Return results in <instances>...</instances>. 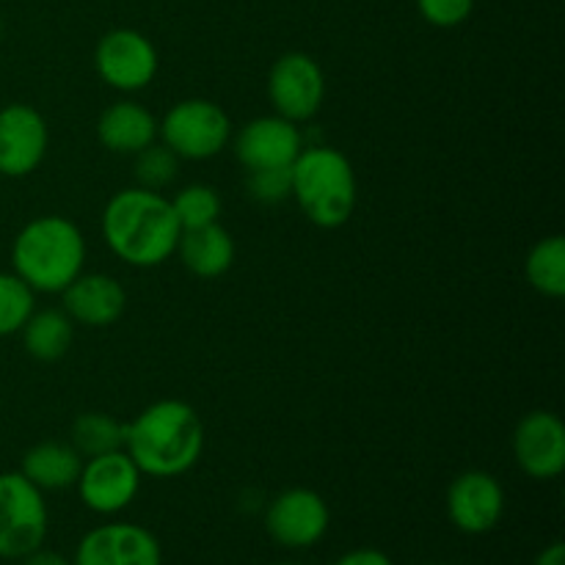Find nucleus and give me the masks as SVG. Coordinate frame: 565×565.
<instances>
[{
	"instance_id": "1",
	"label": "nucleus",
	"mask_w": 565,
	"mask_h": 565,
	"mask_svg": "<svg viewBox=\"0 0 565 565\" xmlns=\"http://www.w3.org/2000/svg\"><path fill=\"white\" fill-rule=\"evenodd\" d=\"M105 246L130 268H158L174 257L182 226L169 196L132 185L116 191L99 215Z\"/></svg>"
},
{
	"instance_id": "2",
	"label": "nucleus",
	"mask_w": 565,
	"mask_h": 565,
	"mask_svg": "<svg viewBox=\"0 0 565 565\" xmlns=\"http://www.w3.org/2000/svg\"><path fill=\"white\" fill-rule=\"evenodd\" d=\"M204 450V425L185 401H158L125 423V452L147 478H180Z\"/></svg>"
},
{
	"instance_id": "3",
	"label": "nucleus",
	"mask_w": 565,
	"mask_h": 565,
	"mask_svg": "<svg viewBox=\"0 0 565 565\" xmlns=\"http://www.w3.org/2000/svg\"><path fill=\"white\" fill-rule=\"evenodd\" d=\"M86 237L66 215H39L17 232L11 243V268L44 296H61L86 268Z\"/></svg>"
},
{
	"instance_id": "4",
	"label": "nucleus",
	"mask_w": 565,
	"mask_h": 565,
	"mask_svg": "<svg viewBox=\"0 0 565 565\" xmlns=\"http://www.w3.org/2000/svg\"><path fill=\"white\" fill-rule=\"evenodd\" d=\"M290 182L301 213L320 230H340L356 210V171L340 149L329 143L303 147L290 166Z\"/></svg>"
},
{
	"instance_id": "5",
	"label": "nucleus",
	"mask_w": 565,
	"mask_h": 565,
	"mask_svg": "<svg viewBox=\"0 0 565 565\" xmlns=\"http://www.w3.org/2000/svg\"><path fill=\"white\" fill-rule=\"evenodd\" d=\"M158 141L180 160H210L230 147V114L213 99H180L166 110L163 119H158Z\"/></svg>"
},
{
	"instance_id": "6",
	"label": "nucleus",
	"mask_w": 565,
	"mask_h": 565,
	"mask_svg": "<svg viewBox=\"0 0 565 565\" xmlns=\"http://www.w3.org/2000/svg\"><path fill=\"white\" fill-rule=\"evenodd\" d=\"M47 502L22 472H0V557L22 561L47 539Z\"/></svg>"
},
{
	"instance_id": "7",
	"label": "nucleus",
	"mask_w": 565,
	"mask_h": 565,
	"mask_svg": "<svg viewBox=\"0 0 565 565\" xmlns=\"http://www.w3.org/2000/svg\"><path fill=\"white\" fill-rule=\"evenodd\" d=\"M326 99V72L301 50L279 55L268 70V103L276 116L296 125L315 119Z\"/></svg>"
},
{
	"instance_id": "8",
	"label": "nucleus",
	"mask_w": 565,
	"mask_h": 565,
	"mask_svg": "<svg viewBox=\"0 0 565 565\" xmlns=\"http://www.w3.org/2000/svg\"><path fill=\"white\" fill-rule=\"evenodd\" d=\"M158 50L147 33L136 28H114L103 33L94 47V70L99 81L114 92L136 94L147 88L158 75Z\"/></svg>"
},
{
	"instance_id": "9",
	"label": "nucleus",
	"mask_w": 565,
	"mask_h": 565,
	"mask_svg": "<svg viewBox=\"0 0 565 565\" xmlns=\"http://www.w3.org/2000/svg\"><path fill=\"white\" fill-rule=\"evenodd\" d=\"M141 478L143 475L136 461L125 450H114L83 458L75 489L88 511L99 516H116L132 505L141 491Z\"/></svg>"
},
{
	"instance_id": "10",
	"label": "nucleus",
	"mask_w": 565,
	"mask_h": 565,
	"mask_svg": "<svg viewBox=\"0 0 565 565\" xmlns=\"http://www.w3.org/2000/svg\"><path fill=\"white\" fill-rule=\"evenodd\" d=\"M329 502L312 489H287L270 500L265 530L281 550H309L329 533Z\"/></svg>"
},
{
	"instance_id": "11",
	"label": "nucleus",
	"mask_w": 565,
	"mask_h": 565,
	"mask_svg": "<svg viewBox=\"0 0 565 565\" xmlns=\"http://www.w3.org/2000/svg\"><path fill=\"white\" fill-rule=\"evenodd\" d=\"M447 519L467 535H486L505 516V489L486 469H467L447 486Z\"/></svg>"
},
{
	"instance_id": "12",
	"label": "nucleus",
	"mask_w": 565,
	"mask_h": 565,
	"mask_svg": "<svg viewBox=\"0 0 565 565\" xmlns=\"http://www.w3.org/2000/svg\"><path fill=\"white\" fill-rule=\"evenodd\" d=\"M72 565H163V550L141 524L108 522L83 535Z\"/></svg>"
},
{
	"instance_id": "13",
	"label": "nucleus",
	"mask_w": 565,
	"mask_h": 565,
	"mask_svg": "<svg viewBox=\"0 0 565 565\" xmlns=\"http://www.w3.org/2000/svg\"><path fill=\"white\" fill-rule=\"evenodd\" d=\"M513 461L527 478L555 480L565 469V425L555 412L535 408L513 430Z\"/></svg>"
},
{
	"instance_id": "14",
	"label": "nucleus",
	"mask_w": 565,
	"mask_h": 565,
	"mask_svg": "<svg viewBox=\"0 0 565 565\" xmlns=\"http://www.w3.org/2000/svg\"><path fill=\"white\" fill-rule=\"evenodd\" d=\"M50 147L44 116L33 105L11 103L0 108V174L11 180L33 174Z\"/></svg>"
},
{
	"instance_id": "15",
	"label": "nucleus",
	"mask_w": 565,
	"mask_h": 565,
	"mask_svg": "<svg viewBox=\"0 0 565 565\" xmlns=\"http://www.w3.org/2000/svg\"><path fill=\"white\" fill-rule=\"evenodd\" d=\"M303 147L301 127L276 114L246 121L235 136V154L246 171L290 169Z\"/></svg>"
},
{
	"instance_id": "16",
	"label": "nucleus",
	"mask_w": 565,
	"mask_h": 565,
	"mask_svg": "<svg viewBox=\"0 0 565 565\" xmlns=\"http://www.w3.org/2000/svg\"><path fill=\"white\" fill-rule=\"evenodd\" d=\"M61 301L72 323H81L86 329H108L125 315L127 290L116 276L83 270L75 281L61 290Z\"/></svg>"
},
{
	"instance_id": "17",
	"label": "nucleus",
	"mask_w": 565,
	"mask_h": 565,
	"mask_svg": "<svg viewBox=\"0 0 565 565\" xmlns=\"http://www.w3.org/2000/svg\"><path fill=\"white\" fill-rule=\"evenodd\" d=\"M97 138L108 152L136 154L158 141V119L138 99H116L99 114Z\"/></svg>"
},
{
	"instance_id": "18",
	"label": "nucleus",
	"mask_w": 565,
	"mask_h": 565,
	"mask_svg": "<svg viewBox=\"0 0 565 565\" xmlns=\"http://www.w3.org/2000/svg\"><path fill=\"white\" fill-rule=\"evenodd\" d=\"M174 254L199 279H218L235 265V237L218 221L199 230H182Z\"/></svg>"
},
{
	"instance_id": "19",
	"label": "nucleus",
	"mask_w": 565,
	"mask_h": 565,
	"mask_svg": "<svg viewBox=\"0 0 565 565\" xmlns=\"http://www.w3.org/2000/svg\"><path fill=\"white\" fill-rule=\"evenodd\" d=\"M83 456L70 441H39L22 456L20 472L39 491H66L77 483Z\"/></svg>"
},
{
	"instance_id": "20",
	"label": "nucleus",
	"mask_w": 565,
	"mask_h": 565,
	"mask_svg": "<svg viewBox=\"0 0 565 565\" xmlns=\"http://www.w3.org/2000/svg\"><path fill=\"white\" fill-rule=\"evenodd\" d=\"M22 348L36 362H58L70 353L75 340V323L64 309H33L22 326Z\"/></svg>"
},
{
	"instance_id": "21",
	"label": "nucleus",
	"mask_w": 565,
	"mask_h": 565,
	"mask_svg": "<svg viewBox=\"0 0 565 565\" xmlns=\"http://www.w3.org/2000/svg\"><path fill=\"white\" fill-rule=\"evenodd\" d=\"M524 276L541 296H565V241L561 235L544 237L530 248L527 259H524Z\"/></svg>"
},
{
	"instance_id": "22",
	"label": "nucleus",
	"mask_w": 565,
	"mask_h": 565,
	"mask_svg": "<svg viewBox=\"0 0 565 565\" xmlns=\"http://www.w3.org/2000/svg\"><path fill=\"white\" fill-rule=\"evenodd\" d=\"M70 445L83 458L125 450V423L103 412L77 414L70 428Z\"/></svg>"
},
{
	"instance_id": "23",
	"label": "nucleus",
	"mask_w": 565,
	"mask_h": 565,
	"mask_svg": "<svg viewBox=\"0 0 565 565\" xmlns=\"http://www.w3.org/2000/svg\"><path fill=\"white\" fill-rule=\"evenodd\" d=\"M169 202L182 230H199V226L215 224L221 218V210H224L221 193L213 185H204V182H191V185L180 188Z\"/></svg>"
},
{
	"instance_id": "24",
	"label": "nucleus",
	"mask_w": 565,
	"mask_h": 565,
	"mask_svg": "<svg viewBox=\"0 0 565 565\" xmlns=\"http://www.w3.org/2000/svg\"><path fill=\"white\" fill-rule=\"evenodd\" d=\"M33 309H36V292L14 270H0V337L20 334Z\"/></svg>"
},
{
	"instance_id": "25",
	"label": "nucleus",
	"mask_w": 565,
	"mask_h": 565,
	"mask_svg": "<svg viewBox=\"0 0 565 565\" xmlns=\"http://www.w3.org/2000/svg\"><path fill=\"white\" fill-rule=\"evenodd\" d=\"M177 174H180V158L163 141L149 143L141 152L132 154L136 185L163 193V188H169L177 180Z\"/></svg>"
},
{
	"instance_id": "26",
	"label": "nucleus",
	"mask_w": 565,
	"mask_h": 565,
	"mask_svg": "<svg viewBox=\"0 0 565 565\" xmlns=\"http://www.w3.org/2000/svg\"><path fill=\"white\" fill-rule=\"evenodd\" d=\"M246 191L248 196L263 204L287 202L292 193L290 169H259L246 171Z\"/></svg>"
},
{
	"instance_id": "27",
	"label": "nucleus",
	"mask_w": 565,
	"mask_h": 565,
	"mask_svg": "<svg viewBox=\"0 0 565 565\" xmlns=\"http://www.w3.org/2000/svg\"><path fill=\"white\" fill-rule=\"evenodd\" d=\"M478 0H417V11L428 25L458 28L472 17Z\"/></svg>"
},
{
	"instance_id": "28",
	"label": "nucleus",
	"mask_w": 565,
	"mask_h": 565,
	"mask_svg": "<svg viewBox=\"0 0 565 565\" xmlns=\"http://www.w3.org/2000/svg\"><path fill=\"white\" fill-rule=\"evenodd\" d=\"M334 565H395L392 557L381 550H370V546H362V550L345 552Z\"/></svg>"
},
{
	"instance_id": "29",
	"label": "nucleus",
	"mask_w": 565,
	"mask_h": 565,
	"mask_svg": "<svg viewBox=\"0 0 565 565\" xmlns=\"http://www.w3.org/2000/svg\"><path fill=\"white\" fill-rule=\"evenodd\" d=\"M22 565H72V561H66V557L58 555V552H50V550H42V546H39L36 552H31L28 557H22Z\"/></svg>"
},
{
	"instance_id": "30",
	"label": "nucleus",
	"mask_w": 565,
	"mask_h": 565,
	"mask_svg": "<svg viewBox=\"0 0 565 565\" xmlns=\"http://www.w3.org/2000/svg\"><path fill=\"white\" fill-rule=\"evenodd\" d=\"M533 565H565L563 541H552L550 546H544V550L539 552V557H535Z\"/></svg>"
},
{
	"instance_id": "31",
	"label": "nucleus",
	"mask_w": 565,
	"mask_h": 565,
	"mask_svg": "<svg viewBox=\"0 0 565 565\" xmlns=\"http://www.w3.org/2000/svg\"><path fill=\"white\" fill-rule=\"evenodd\" d=\"M276 565H301V563H276Z\"/></svg>"
},
{
	"instance_id": "32",
	"label": "nucleus",
	"mask_w": 565,
	"mask_h": 565,
	"mask_svg": "<svg viewBox=\"0 0 565 565\" xmlns=\"http://www.w3.org/2000/svg\"><path fill=\"white\" fill-rule=\"evenodd\" d=\"M425 565H447V563H425Z\"/></svg>"
}]
</instances>
